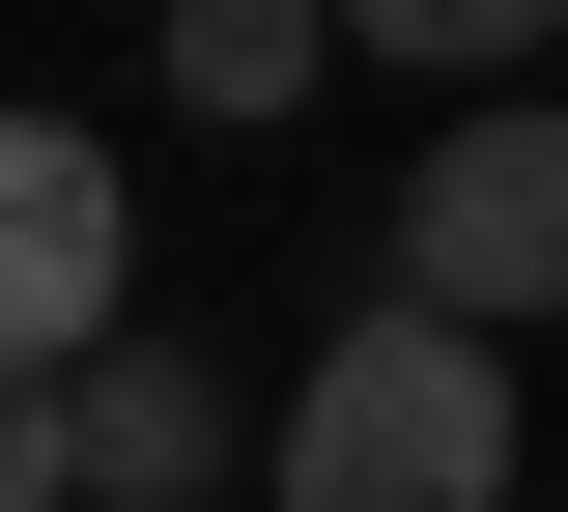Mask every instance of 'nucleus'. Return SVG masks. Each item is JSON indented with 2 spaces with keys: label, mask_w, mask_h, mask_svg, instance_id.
I'll return each instance as SVG.
<instances>
[{
  "label": "nucleus",
  "mask_w": 568,
  "mask_h": 512,
  "mask_svg": "<svg viewBox=\"0 0 568 512\" xmlns=\"http://www.w3.org/2000/svg\"><path fill=\"white\" fill-rule=\"evenodd\" d=\"M256 484L284 512H511V342H455V313L369 285L342 342L256 399Z\"/></svg>",
  "instance_id": "nucleus-1"
},
{
  "label": "nucleus",
  "mask_w": 568,
  "mask_h": 512,
  "mask_svg": "<svg viewBox=\"0 0 568 512\" xmlns=\"http://www.w3.org/2000/svg\"><path fill=\"white\" fill-rule=\"evenodd\" d=\"M369 285H398V313H455V342H540V313H568V86H484L455 143H398Z\"/></svg>",
  "instance_id": "nucleus-2"
},
{
  "label": "nucleus",
  "mask_w": 568,
  "mask_h": 512,
  "mask_svg": "<svg viewBox=\"0 0 568 512\" xmlns=\"http://www.w3.org/2000/svg\"><path fill=\"white\" fill-rule=\"evenodd\" d=\"M142 342V171L85 114H0V370H85Z\"/></svg>",
  "instance_id": "nucleus-3"
},
{
  "label": "nucleus",
  "mask_w": 568,
  "mask_h": 512,
  "mask_svg": "<svg viewBox=\"0 0 568 512\" xmlns=\"http://www.w3.org/2000/svg\"><path fill=\"white\" fill-rule=\"evenodd\" d=\"M58 484H85V512H227V484H256V399H227L200 342H85V428H58Z\"/></svg>",
  "instance_id": "nucleus-4"
},
{
  "label": "nucleus",
  "mask_w": 568,
  "mask_h": 512,
  "mask_svg": "<svg viewBox=\"0 0 568 512\" xmlns=\"http://www.w3.org/2000/svg\"><path fill=\"white\" fill-rule=\"evenodd\" d=\"M313 86H342V29H313V0H171V114H227V143H256V114H313Z\"/></svg>",
  "instance_id": "nucleus-5"
},
{
  "label": "nucleus",
  "mask_w": 568,
  "mask_h": 512,
  "mask_svg": "<svg viewBox=\"0 0 568 512\" xmlns=\"http://www.w3.org/2000/svg\"><path fill=\"white\" fill-rule=\"evenodd\" d=\"M313 29H342V58H398V86H455V114L568 58V0H313Z\"/></svg>",
  "instance_id": "nucleus-6"
},
{
  "label": "nucleus",
  "mask_w": 568,
  "mask_h": 512,
  "mask_svg": "<svg viewBox=\"0 0 568 512\" xmlns=\"http://www.w3.org/2000/svg\"><path fill=\"white\" fill-rule=\"evenodd\" d=\"M58 428H85V370H0V512H85V484H58Z\"/></svg>",
  "instance_id": "nucleus-7"
}]
</instances>
